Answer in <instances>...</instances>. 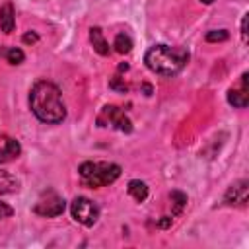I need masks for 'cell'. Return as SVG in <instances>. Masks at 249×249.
<instances>
[{
    "label": "cell",
    "mask_w": 249,
    "mask_h": 249,
    "mask_svg": "<svg viewBox=\"0 0 249 249\" xmlns=\"http://www.w3.org/2000/svg\"><path fill=\"white\" fill-rule=\"evenodd\" d=\"M78 173L86 187L97 189V187H107L115 183L121 175V165L111 161H84L80 163Z\"/></svg>",
    "instance_id": "obj_3"
},
{
    "label": "cell",
    "mask_w": 249,
    "mask_h": 249,
    "mask_svg": "<svg viewBox=\"0 0 249 249\" xmlns=\"http://www.w3.org/2000/svg\"><path fill=\"white\" fill-rule=\"evenodd\" d=\"M19 189V179L0 169V195H12Z\"/></svg>",
    "instance_id": "obj_12"
},
{
    "label": "cell",
    "mask_w": 249,
    "mask_h": 249,
    "mask_svg": "<svg viewBox=\"0 0 249 249\" xmlns=\"http://www.w3.org/2000/svg\"><path fill=\"white\" fill-rule=\"evenodd\" d=\"M228 103L237 109H245L249 105V74L247 72H243L239 82L228 89Z\"/></svg>",
    "instance_id": "obj_7"
},
{
    "label": "cell",
    "mask_w": 249,
    "mask_h": 249,
    "mask_svg": "<svg viewBox=\"0 0 249 249\" xmlns=\"http://www.w3.org/2000/svg\"><path fill=\"white\" fill-rule=\"evenodd\" d=\"M16 27V12L12 2H4L0 6V29L4 33H12Z\"/></svg>",
    "instance_id": "obj_9"
},
{
    "label": "cell",
    "mask_w": 249,
    "mask_h": 249,
    "mask_svg": "<svg viewBox=\"0 0 249 249\" xmlns=\"http://www.w3.org/2000/svg\"><path fill=\"white\" fill-rule=\"evenodd\" d=\"M6 60H8L10 64H21V62L25 60V54H23L21 49H18V47H10V49L6 51Z\"/></svg>",
    "instance_id": "obj_16"
},
{
    "label": "cell",
    "mask_w": 249,
    "mask_h": 249,
    "mask_svg": "<svg viewBox=\"0 0 249 249\" xmlns=\"http://www.w3.org/2000/svg\"><path fill=\"white\" fill-rule=\"evenodd\" d=\"M230 35H228V31L226 29H210V31H206V35H204V39L208 41V43H222V41H226Z\"/></svg>",
    "instance_id": "obj_17"
},
{
    "label": "cell",
    "mask_w": 249,
    "mask_h": 249,
    "mask_svg": "<svg viewBox=\"0 0 249 249\" xmlns=\"http://www.w3.org/2000/svg\"><path fill=\"white\" fill-rule=\"evenodd\" d=\"M113 47H115V51H117V53L126 54V53H130V49H132V41H130V37H128L126 33H119V35L115 37Z\"/></svg>",
    "instance_id": "obj_15"
},
{
    "label": "cell",
    "mask_w": 249,
    "mask_h": 249,
    "mask_svg": "<svg viewBox=\"0 0 249 249\" xmlns=\"http://www.w3.org/2000/svg\"><path fill=\"white\" fill-rule=\"evenodd\" d=\"M128 195L136 202H144L148 198V185L140 179H132V181H128Z\"/></svg>",
    "instance_id": "obj_13"
},
{
    "label": "cell",
    "mask_w": 249,
    "mask_h": 249,
    "mask_svg": "<svg viewBox=\"0 0 249 249\" xmlns=\"http://www.w3.org/2000/svg\"><path fill=\"white\" fill-rule=\"evenodd\" d=\"M146 66L165 78L177 76L189 62V51L181 47H169V45H154L144 54Z\"/></svg>",
    "instance_id": "obj_2"
},
{
    "label": "cell",
    "mask_w": 249,
    "mask_h": 249,
    "mask_svg": "<svg viewBox=\"0 0 249 249\" xmlns=\"http://www.w3.org/2000/svg\"><path fill=\"white\" fill-rule=\"evenodd\" d=\"M247 196H249V181L239 179L233 185H230L228 191L224 193V204H228V206H245Z\"/></svg>",
    "instance_id": "obj_8"
},
{
    "label": "cell",
    "mask_w": 249,
    "mask_h": 249,
    "mask_svg": "<svg viewBox=\"0 0 249 249\" xmlns=\"http://www.w3.org/2000/svg\"><path fill=\"white\" fill-rule=\"evenodd\" d=\"M169 198H171V204H173L171 216L181 214V210H183L185 204H187V195H185L183 191H171V193H169Z\"/></svg>",
    "instance_id": "obj_14"
},
{
    "label": "cell",
    "mask_w": 249,
    "mask_h": 249,
    "mask_svg": "<svg viewBox=\"0 0 249 249\" xmlns=\"http://www.w3.org/2000/svg\"><path fill=\"white\" fill-rule=\"evenodd\" d=\"M29 109L41 123L47 124H58L66 119V105L62 101V93L58 86L47 80H39L33 84L29 91Z\"/></svg>",
    "instance_id": "obj_1"
},
{
    "label": "cell",
    "mask_w": 249,
    "mask_h": 249,
    "mask_svg": "<svg viewBox=\"0 0 249 249\" xmlns=\"http://www.w3.org/2000/svg\"><path fill=\"white\" fill-rule=\"evenodd\" d=\"M39 41V35L35 33V31H27L25 35H23V43H27V45H33V43H37Z\"/></svg>",
    "instance_id": "obj_20"
},
{
    "label": "cell",
    "mask_w": 249,
    "mask_h": 249,
    "mask_svg": "<svg viewBox=\"0 0 249 249\" xmlns=\"http://www.w3.org/2000/svg\"><path fill=\"white\" fill-rule=\"evenodd\" d=\"M12 214H14V208H12L10 204H6V202H2V200H0V220L10 218Z\"/></svg>",
    "instance_id": "obj_18"
},
{
    "label": "cell",
    "mask_w": 249,
    "mask_h": 249,
    "mask_svg": "<svg viewBox=\"0 0 249 249\" xmlns=\"http://www.w3.org/2000/svg\"><path fill=\"white\" fill-rule=\"evenodd\" d=\"M109 88H113V89H117V91H121V93H124L128 88H126V84H121L119 82V78H115L111 84H109Z\"/></svg>",
    "instance_id": "obj_21"
},
{
    "label": "cell",
    "mask_w": 249,
    "mask_h": 249,
    "mask_svg": "<svg viewBox=\"0 0 249 249\" xmlns=\"http://www.w3.org/2000/svg\"><path fill=\"white\" fill-rule=\"evenodd\" d=\"M89 41H91V45H93V51H95L97 54H101V56H107V54L111 53V47H109V43L105 41V37H103V31H101L99 27H91V29H89Z\"/></svg>",
    "instance_id": "obj_10"
},
{
    "label": "cell",
    "mask_w": 249,
    "mask_h": 249,
    "mask_svg": "<svg viewBox=\"0 0 249 249\" xmlns=\"http://www.w3.org/2000/svg\"><path fill=\"white\" fill-rule=\"evenodd\" d=\"M97 124L99 126H107L111 124L113 128L121 130V132H130L132 130V123L130 119L124 115V111H121L117 105H105L97 117Z\"/></svg>",
    "instance_id": "obj_6"
},
{
    "label": "cell",
    "mask_w": 249,
    "mask_h": 249,
    "mask_svg": "<svg viewBox=\"0 0 249 249\" xmlns=\"http://www.w3.org/2000/svg\"><path fill=\"white\" fill-rule=\"evenodd\" d=\"M64 206H66L64 198L56 191L49 189V191L41 193V196L33 204V212L43 216V218H56V216H60L64 212Z\"/></svg>",
    "instance_id": "obj_4"
},
{
    "label": "cell",
    "mask_w": 249,
    "mask_h": 249,
    "mask_svg": "<svg viewBox=\"0 0 249 249\" xmlns=\"http://www.w3.org/2000/svg\"><path fill=\"white\" fill-rule=\"evenodd\" d=\"M21 154V146L16 138H6L4 148H0V163H8L12 160H16Z\"/></svg>",
    "instance_id": "obj_11"
},
{
    "label": "cell",
    "mask_w": 249,
    "mask_h": 249,
    "mask_svg": "<svg viewBox=\"0 0 249 249\" xmlns=\"http://www.w3.org/2000/svg\"><path fill=\"white\" fill-rule=\"evenodd\" d=\"M200 2H202V4H212L214 0H200Z\"/></svg>",
    "instance_id": "obj_23"
},
{
    "label": "cell",
    "mask_w": 249,
    "mask_h": 249,
    "mask_svg": "<svg viewBox=\"0 0 249 249\" xmlns=\"http://www.w3.org/2000/svg\"><path fill=\"white\" fill-rule=\"evenodd\" d=\"M169 224H171V218H169V216H163V220H160V222H158V226H160V228H167Z\"/></svg>",
    "instance_id": "obj_22"
},
{
    "label": "cell",
    "mask_w": 249,
    "mask_h": 249,
    "mask_svg": "<svg viewBox=\"0 0 249 249\" xmlns=\"http://www.w3.org/2000/svg\"><path fill=\"white\" fill-rule=\"evenodd\" d=\"M241 41L243 45H247V14H243L241 18Z\"/></svg>",
    "instance_id": "obj_19"
},
{
    "label": "cell",
    "mask_w": 249,
    "mask_h": 249,
    "mask_svg": "<svg viewBox=\"0 0 249 249\" xmlns=\"http://www.w3.org/2000/svg\"><path fill=\"white\" fill-rule=\"evenodd\" d=\"M70 214L78 224L91 228L99 218V206L86 196H76L70 204Z\"/></svg>",
    "instance_id": "obj_5"
}]
</instances>
